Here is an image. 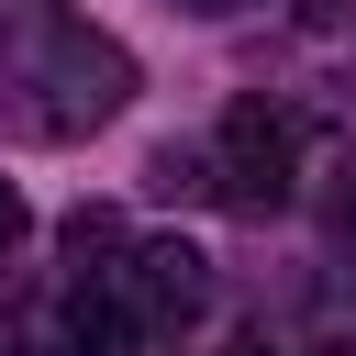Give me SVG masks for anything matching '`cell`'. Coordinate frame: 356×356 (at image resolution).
I'll return each mask as SVG.
<instances>
[{
    "label": "cell",
    "mask_w": 356,
    "mask_h": 356,
    "mask_svg": "<svg viewBox=\"0 0 356 356\" xmlns=\"http://www.w3.org/2000/svg\"><path fill=\"white\" fill-rule=\"evenodd\" d=\"M134 100V56L67 0H0V111L22 134H89Z\"/></svg>",
    "instance_id": "1"
},
{
    "label": "cell",
    "mask_w": 356,
    "mask_h": 356,
    "mask_svg": "<svg viewBox=\"0 0 356 356\" xmlns=\"http://www.w3.org/2000/svg\"><path fill=\"white\" fill-rule=\"evenodd\" d=\"M234 211H278L289 200V122L267 100H234L222 111V178H211Z\"/></svg>",
    "instance_id": "2"
},
{
    "label": "cell",
    "mask_w": 356,
    "mask_h": 356,
    "mask_svg": "<svg viewBox=\"0 0 356 356\" xmlns=\"http://www.w3.org/2000/svg\"><path fill=\"white\" fill-rule=\"evenodd\" d=\"M122 312H134V334H167V323H189L200 300H211V278H200V245H134V267H122V289H111Z\"/></svg>",
    "instance_id": "3"
},
{
    "label": "cell",
    "mask_w": 356,
    "mask_h": 356,
    "mask_svg": "<svg viewBox=\"0 0 356 356\" xmlns=\"http://www.w3.org/2000/svg\"><path fill=\"white\" fill-rule=\"evenodd\" d=\"M145 334H134V312L111 300V289H78L67 300V356H134Z\"/></svg>",
    "instance_id": "4"
},
{
    "label": "cell",
    "mask_w": 356,
    "mask_h": 356,
    "mask_svg": "<svg viewBox=\"0 0 356 356\" xmlns=\"http://www.w3.org/2000/svg\"><path fill=\"white\" fill-rule=\"evenodd\" d=\"M67 256H122V211H67Z\"/></svg>",
    "instance_id": "5"
},
{
    "label": "cell",
    "mask_w": 356,
    "mask_h": 356,
    "mask_svg": "<svg viewBox=\"0 0 356 356\" xmlns=\"http://www.w3.org/2000/svg\"><path fill=\"white\" fill-rule=\"evenodd\" d=\"M22 222H33V211H22V189H11V178H0V256H11V245H22Z\"/></svg>",
    "instance_id": "6"
},
{
    "label": "cell",
    "mask_w": 356,
    "mask_h": 356,
    "mask_svg": "<svg viewBox=\"0 0 356 356\" xmlns=\"http://www.w3.org/2000/svg\"><path fill=\"white\" fill-rule=\"evenodd\" d=\"M189 11H245V0H189Z\"/></svg>",
    "instance_id": "7"
},
{
    "label": "cell",
    "mask_w": 356,
    "mask_h": 356,
    "mask_svg": "<svg viewBox=\"0 0 356 356\" xmlns=\"http://www.w3.org/2000/svg\"><path fill=\"white\" fill-rule=\"evenodd\" d=\"M345 234H356V189H345Z\"/></svg>",
    "instance_id": "8"
},
{
    "label": "cell",
    "mask_w": 356,
    "mask_h": 356,
    "mask_svg": "<svg viewBox=\"0 0 356 356\" xmlns=\"http://www.w3.org/2000/svg\"><path fill=\"white\" fill-rule=\"evenodd\" d=\"M312 356H356V345H312Z\"/></svg>",
    "instance_id": "9"
},
{
    "label": "cell",
    "mask_w": 356,
    "mask_h": 356,
    "mask_svg": "<svg viewBox=\"0 0 356 356\" xmlns=\"http://www.w3.org/2000/svg\"><path fill=\"white\" fill-rule=\"evenodd\" d=\"M312 11H334V0H312Z\"/></svg>",
    "instance_id": "10"
}]
</instances>
